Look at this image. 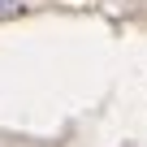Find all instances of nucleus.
<instances>
[{
    "label": "nucleus",
    "mask_w": 147,
    "mask_h": 147,
    "mask_svg": "<svg viewBox=\"0 0 147 147\" xmlns=\"http://www.w3.org/2000/svg\"><path fill=\"white\" fill-rule=\"evenodd\" d=\"M22 9V0H0V18H9V13H18Z\"/></svg>",
    "instance_id": "f257e3e1"
}]
</instances>
